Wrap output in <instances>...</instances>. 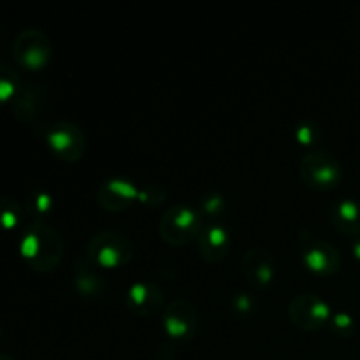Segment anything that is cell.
Here are the masks:
<instances>
[{
	"mask_svg": "<svg viewBox=\"0 0 360 360\" xmlns=\"http://www.w3.org/2000/svg\"><path fill=\"white\" fill-rule=\"evenodd\" d=\"M20 253L34 271L51 273L63 257V239L51 225L35 220L21 234Z\"/></svg>",
	"mask_w": 360,
	"mask_h": 360,
	"instance_id": "cell-1",
	"label": "cell"
},
{
	"mask_svg": "<svg viewBox=\"0 0 360 360\" xmlns=\"http://www.w3.org/2000/svg\"><path fill=\"white\" fill-rule=\"evenodd\" d=\"M134 257V243L120 232H101L88 243V260L95 267L118 269L127 266Z\"/></svg>",
	"mask_w": 360,
	"mask_h": 360,
	"instance_id": "cell-2",
	"label": "cell"
},
{
	"mask_svg": "<svg viewBox=\"0 0 360 360\" xmlns=\"http://www.w3.org/2000/svg\"><path fill=\"white\" fill-rule=\"evenodd\" d=\"M202 225L199 211L186 204H174L162 217L160 236L169 245L181 246L197 239Z\"/></svg>",
	"mask_w": 360,
	"mask_h": 360,
	"instance_id": "cell-3",
	"label": "cell"
},
{
	"mask_svg": "<svg viewBox=\"0 0 360 360\" xmlns=\"http://www.w3.org/2000/svg\"><path fill=\"white\" fill-rule=\"evenodd\" d=\"M299 174L309 188L322 192L336 188L343 178L340 162L327 151H311L304 155L299 164Z\"/></svg>",
	"mask_w": 360,
	"mask_h": 360,
	"instance_id": "cell-4",
	"label": "cell"
},
{
	"mask_svg": "<svg viewBox=\"0 0 360 360\" xmlns=\"http://www.w3.org/2000/svg\"><path fill=\"white\" fill-rule=\"evenodd\" d=\"M16 62L27 70H41L51 58V41L39 28H25L16 35L13 44Z\"/></svg>",
	"mask_w": 360,
	"mask_h": 360,
	"instance_id": "cell-5",
	"label": "cell"
},
{
	"mask_svg": "<svg viewBox=\"0 0 360 360\" xmlns=\"http://www.w3.org/2000/svg\"><path fill=\"white\" fill-rule=\"evenodd\" d=\"M288 315L295 327L309 333L322 329L333 319L330 306L316 294L295 295L288 306Z\"/></svg>",
	"mask_w": 360,
	"mask_h": 360,
	"instance_id": "cell-6",
	"label": "cell"
},
{
	"mask_svg": "<svg viewBox=\"0 0 360 360\" xmlns=\"http://www.w3.org/2000/svg\"><path fill=\"white\" fill-rule=\"evenodd\" d=\"M46 143L56 158L63 162H76L84 155L86 141L76 123L58 122L46 132Z\"/></svg>",
	"mask_w": 360,
	"mask_h": 360,
	"instance_id": "cell-7",
	"label": "cell"
},
{
	"mask_svg": "<svg viewBox=\"0 0 360 360\" xmlns=\"http://www.w3.org/2000/svg\"><path fill=\"white\" fill-rule=\"evenodd\" d=\"M164 329L172 340H192L197 330V311L183 299L169 302L164 309Z\"/></svg>",
	"mask_w": 360,
	"mask_h": 360,
	"instance_id": "cell-8",
	"label": "cell"
},
{
	"mask_svg": "<svg viewBox=\"0 0 360 360\" xmlns=\"http://www.w3.org/2000/svg\"><path fill=\"white\" fill-rule=\"evenodd\" d=\"M197 245H199V252L206 262H220L227 257L229 248H231L229 229L218 221L204 224L199 236H197Z\"/></svg>",
	"mask_w": 360,
	"mask_h": 360,
	"instance_id": "cell-9",
	"label": "cell"
},
{
	"mask_svg": "<svg viewBox=\"0 0 360 360\" xmlns=\"http://www.w3.org/2000/svg\"><path fill=\"white\" fill-rule=\"evenodd\" d=\"M304 266L319 276H333L341 267V255L326 241H311L302 252Z\"/></svg>",
	"mask_w": 360,
	"mask_h": 360,
	"instance_id": "cell-10",
	"label": "cell"
},
{
	"mask_svg": "<svg viewBox=\"0 0 360 360\" xmlns=\"http://www.w3.org/2000/svg\"><path fill=\"white\" fill-rule=\"evenodd\" d=\"M139 190L141 188H137L134 183L127 181V179L112 178L98 186L97 200L104 210L122 211L139 197Z\"/></svg>",
	"mask_w": 360,
	"mask_h": 360,
	"instance_id": "cell-11",
	"label": "cell"
},
{
	"mask_svg": "<svg viewBox=\"0 0 360 360\" xmlns=\"http://www.w3.org/2000/svg\"><path fill=\"white\" fill-rule=\"evenodd\" d=\"M243 273L248 278L250 283L264 288L276 276V264L271 252L264 248H253L243 259Z\"/></svg>",
	"mask_w": 360,
	"mask_h": 360,
	"instance_id": "cell-12",
	"label": "cell"
},
{
	"mask_svg": "<svg viewBox=\"0 0 360 360\" xmlns=\"http://www.w3.org/2000/svg\"><path fill=\"white\" fill-rule=\"evenodd\" d=\"M125 302L134 313L141 316L153 315L155 311L162 308L164 302V294L155 283H146V281H137L127 290Z\"/></svg>",
	"mask_w": 360,
	"mask_h": 360,
	"instance_id": "cell-13",
	"label": "cell"
},
{
	"mask_svg": "<svg viewBox=\"0 0 360 360\" xmlns=\"http://www.w3.org/2000/svg\"><path fill=\"white\" fill-rule=\"evenodd\" d=\"M333 225L348 236H360V202L357 199H341L330 211Z\"/></svg>",
	"mask_w": 360,
	"mask_h": 360,
	"instance_id": "cell-14",
	"label": "cell"
},
{
	"mask_svg": "<svg viewBox=\"0 0 360 360\" xmlns=\"http://www.w3.org/2000/svg\"><path fill=\"white\" fill-rule=\"evenodd\" d=\"M74 285L84 297H98L104 292V278L90 260H76L74 264Z\"/></svg>",
	"mask_w": 360,
	"mask_h": 360,
	"instance_id": "cell-15",
	"label": "cell"
},
{
	"mask_svg": "<svg viewBox=\"0 0 360 360\" xmlns=\"http://www.w3.org/2000/svg\"><path fill=\"white\" fill-rule=\"evenodd\" d=\"M41 105V94L34 86H21L18 95L13 101V112L16 120L27 123L35 118L37 109Z\"/></svg>",
	"mask_w": 360,
	"mask_h": 360,
	"instance_id": "cell-16",
	"label": "cell"
},
{
	"mask_svg": "<svg viewBox=\"0 0 360 360\" xmlns=\"http://www.w3.org/2000/svg\"><path fill=\"white\" fill-rule=\"evenodd\" d=\"M21 86L23 84H21L20 74L11 65L0 62V104H6L9 101L13 102Z\"/></svg>",
	"mask_w": 360,
	"mask_h": 360,
	"instance_id": "cell-17",
	"label": "cell"
},
{
	"mask_svg": "<svg viewBox=\"0 0 360 360\" xmlns=\"http://www.w3.org/2000/svg\"><path fill=\"white\" fill-rule=\"evenodd\" d=\"M23 207L11 197L0 195V229L2 231H14L23 221Z\"/></svg>",
	"mask_w": 360,
	"mask_h": 360,
	"instance_id": "cell-18",
	"label": "cell"
},
{
	"mask_svg": "<svg viewBox=\"0 0 360 360\" xmlns=\"http://www.w3.org/2000/svg\"><path fill=\"white\" fill-rule=\"evenodd\" d=\"M53 207H55V200L44 190H35V192L28 193L27 200H25V210L37 218V221H42L41 218L51 214Z\"/></svg>",
	"mask_w": 360,
	"mask_h": 360,
	"instance_id": "cell-19",
	"label": "cell"
},
{
	"mask_svg": "<svg viewBox=\"0 0 360 360\" xmlns=\"http://www.w3.org/2000/svg\"><path fill=\"white\" fill-rule=\"evenodd\" d=\"M329 323L333 333L340 338H350L355 333V329H357V323H355L354 316L345 311L334 313Z\"/></svg>",
	"mask_w": 360,
	"mask_h": 360,
	"instance_id": "cell-20",
	"label": "cell"
},
{
	"mask_svg": "<svg viewBox=\"0 0 360 360\" xmlns=\"http://www.w3.org/2000/svg\"><path fill=\"white\" fill-rule=\"evenodd\" d=\"M224 210V197L218 195V193H206V195L200 199V214H220V211Z\"/></svg>",
	"mask_w": 360,
	"mask_h": 360,
	"instance_id": "cell-21",
	"label": "cell"
},
{
	"mask_svg": "<svg viewBox=\"0 0 360 360\" xmlns=\"http://www.w3.org/2000/svg\"><path fill=\"white\" fill-rule=\"evenodd\" d=\"M295 137H297L302 144L316 143V139L320 137L319 125L313 122H309V120L308 122H302L301 125H297V129H295Z\"/></svg>",
	"mask_w": 360,
	"mask_h": 360,
	"instance_id": "cell-22",
	"label": "cell"
},
{
	"mask_svg": "<svg viewBox=\"0 0 360 360\" xmlns=\"http://www.w3.org/2000/svg\"><path fill=\"white\" fill-rule=\"evenodd\" d=\"M232 308H234L236 313H239V315H250V313L255 309V301H253V297L248 292H239V294L234 295Z\"/></svg>",
	"mask_w": 360,
	"mask_h": 360,
	"instance_id": "cell-23",
	"label": "cell"
},
{
	"mask_svg": "<svg viewBox=\"0 0 360 360\" xmlns=\"http://www.w3.org/2000/svg\"><path fill=\"white\" fill-rule=\"evenodd\" d=\"M352 253H354L355 259L360 262V236H355L354 241H352Z\"/></svg>",
	"mask_w": 360,
	"mask_h": 360,
	"instance_id": "cell-24",
	"label": "cell"
},
{
	"mask_svg": "<svg viewBox=\"0 0 360 360\" xmlns=\"http://www.w3.org/2000/svg\"><path fill=\"white\" fill-rule=\"evenodd\" d=\"M0 360H16V359L11 357V355H7V354H0Z\"/></svg>",
	"mask_w": 360,
	"mask_h": 360,
	"instance_id": "cell-25",
	"label": "cell"
},
{
	"mask_svg": "<svg viewBox=\"0 0 360 360\" xmlns=\"http://www.w3.org/2000/svg\"><path fill=\"white\" fill-rule=\"evenodd\" d=\"M0 340H2V327H0Z\"/></svg>",
	"mask_w": 360,
	"mask_h": 360,
	"instance_id": "cell-26",
	"label": "cell"
}]
</instances>
